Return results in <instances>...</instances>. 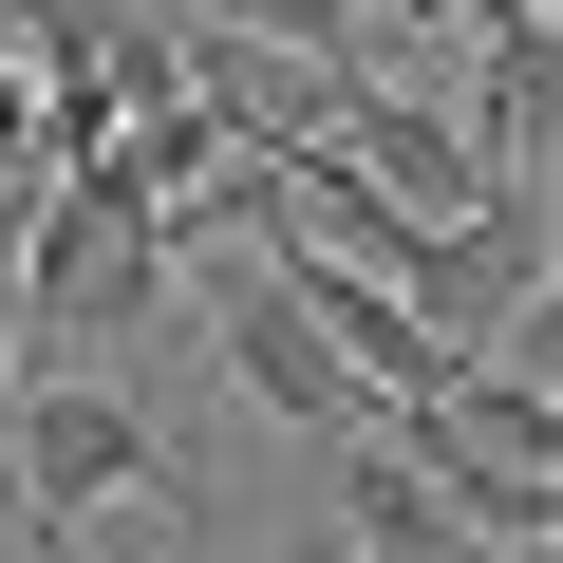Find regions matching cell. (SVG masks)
I'll return each mask as SVG.
<instances>
[{"instance_id": "cell-2", "label": "cell", "mask_w": 563, "mask_h": 563, "mask_svg": "<svg viewBox=\"0 0 563 563\" xmlns=\"http://www.w3.org/2000/svg\"><path fill=\"white\" fill-rule=\"evenodd\" d=\"M20 563H76L132 488H188V451L151 432V395H113V376H20Z\"/></svg>"}, {"instance_id": "cell-1", "label": "cell", "mask_w": 563, "mask_h": 563, "mask_svg": "<svg viewBox=\"0 0 563 563\" xmlns=\"http://www.w3.org/2000/svg\"><path fill=\"white\" fill-rule=\"evenodd\" d=\"M169 301H188V244H169L132 188L57 169V188L20 207V301H0V357H20V376H95V357H132Z\"/></svg>"}, {"instance_id": "cell-3", "label": "cell", "mask_w": 563, "mask_h": 563, "mask_svg": "<svg viewBox=\"0 0 563 563\" xmlns=\"http://www.w3.org/2000/svg\"><path fill=\"white\" fill-rule=\"evenodd\" d=\"M188 320H207V357L244 376V413H282V432H320V451H339V432H376V395H357V376L320 357V320L282 301V263H263V244H225V263L188 282Z\"/></svg>"}]
</instances>
